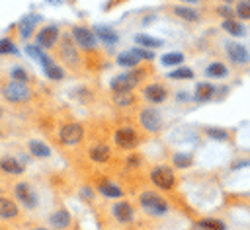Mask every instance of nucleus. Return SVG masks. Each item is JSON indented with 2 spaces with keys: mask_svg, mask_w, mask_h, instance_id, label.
Listing matches in <instances>:
<instances>
[{
  "mask_svg": "<svg viewBox=\"0 0 250 230\" xmlns=\"http://www.w3.org/2000/svg\"><path fill=\"white\" fill-rule=\"evenodd\" d=\"M2 96H4L6 101L20 105V103H27V101L31 99L33 92H31V88L27 86V82L8 80V82H4V86H2Z\"/></svg>",
  "mask_w": 250,
  "mask_h": 230,
  "instance_id": "f257e3e1",
  "label": "nucleus"
},
{
  "mask_svg": "<svg viewBox=\"0 0 250 230\" xmlns=\"http://www.w3.org/2000/svg\"><path fill=\"white\" fill-rule=\"evenodd\" d=\"M139 203H141V209L150 216H162L170 211L168 201L156 191H143L139 195Z\"/></svg>",
  "mask_w": 250,
  "mask_h": 230,
  "instance_id": "f03ea898",
  "label": "nucleus"
},
{
  "mask_svg": "<svg viewBox=\"0 0 250 230\" xmlns=\"http://www.w3.org/2000/svg\"><path fill=\"white\" fill-rule=\"evenodd\" d=\"M143 78H145V72L139 70V68H133L129 72H123V74L115 76L111 80L109 88H111V92H131L137 84L143 82Z\"/></svg>",
  "mask_w": 250,
  "mask_h": 230,
  "instance_id": "7ed1b4c3",
  "label": "nucleus"
},
{
  "mask_svg": "<svg viewBox=\"0 0 250 230\" xmlns=\"http://www.w3.org/2000/svg\"><path fill=\"white\" fill-rule=\"evenodd\" d=\"M148 179L152 181V185H156L158 189H164V191H170L176 185V175H174L172 168H168V166L152 168L148 173Z\"/></svg>",
  "mask_w": 250,
  "mask_h": 230,
  "instance_id": "20e7f679",
  "label": "nucleus"
},
{
  "mask_svg": "<svg viewBox=\"0 0 250 230\" xmlns=\"http://www.w3.org/2000/svg\"><path fill=\"white\" fill-rule=\"evenodd\" d=\"M59 55H61V58H62L66 64L76 66V62H78V45H76V41H74V37H72L70 33H64V35L61 37Z\"/></svg>",
  "mask_w": 250,
  "mask_h": 230,
  "instance_id": "39448f33",
  "label": "nucleus"
},
{
  "mask_svg": "<svg viewBox=\"0 0 250 230\" xmlns=\"http://www.w3.org/2000/svg\"><path fill=\"white\" fill-rule=\"evenodd\" d=\"M82 138H84V127L80 123H64L59 129V140L66 146H74L82 142Z\"/></svg>",
  "mask_w": 250,
  "mask_h": 230,
  "instance_id": "423d86ee",
  "label": "nucleus"
},
{
  "mask_svg": "<svg viewBox=\"0 0 250 230\" xmlns=\"http://www.w3.org/2000/svg\"><path fill=\"white\" fill-rule=\"evenodd\" d=\"M113 142L123 150H131L139 144V134L133 127H117L113 133Z\"/></svg>",
  "mask_w": 250,
  "mask_h": 230,
  "instance_id": "0eeeda50",
  "label": "nucleus"
},
{
  "mask_svg": "<svg viewBox=\"0 0 250 230\" xmlns=\"http://www.w3.org/2000/svg\"><path fill=\"white\" fill-rule=\"evenodd\" d=\"M70 35L74 37L76 45L82 47L84 51H92V49H96V45H98V37H96L94 31H92L90 27H86V25H74Z\"/></svg>",
  "mask_w": 250,
  "mask_h": 230,
  "instance_id": "6e6552de",
  "label": "nucleus"
},
{
  "mask_svg": "<svg viewBox=\"0 0 250 230\" xmlns=\"http://www.w3.org/2000/svg\"><path fill=\"white\" fill-rule=\"evenodd\" d=\"M139 121H141V125H143V129L148 131V133H158V131L162 129V115H160L154 107H145V109H141Z\"/></svg>",
  "mask_w": 250,
  "mask_h": 230,
  "instance_id": "1a4fd4ad",
  "label": "nucleus"
},
{
  "mask_svg": "<svg viewBox=\"0 0 250 230\" xmlns=\"http://www.w3.org/2000/svg\"><path fill=\"white\" fill-rule=\"evenodd\" d=\"M14 195L16 199L25 207V209H35L37 207V195L33 191V187L27 181H20L14 185Z\"/></svg>",
  "mask_w": 250,
  "mask_h": 230,
  "instance_id": "9d476101",
  "label": "nucleus"
},
{
  "mask_svg": "<svg viewBox=\"0 0 250 230\" xmlns=\"http://www.w3.org/2000/svg\"><path fill=\"white\" fill-rule=\"evenodd\" d=\"M37 45L39 47H43V49H51L59 39H61V31H59V27L55 25V23H51V25H45L43 29H39V33H37Z\"/></svg>",
  "mask_w": 250,
  "mask_h": 230,
  "instance_id": "9b49d317",
  "label": "nucleus"
},
{
  "mask_svg": "<svg viewBox=\"0 0 250 230\" xmlns=\"http://www.w3.org/2000/svg\"><path fill=\"white\" fill-rule=\"evenodd\" d=\"M227 57H229L230 62H234V64H246V62L250 60L248 49H246L244 45H240V43H234V41L227 45Z\"/></svg>",
  "mask_w": 250,
  "mask_h": 230,
  "instance_id": "f8f14e48",
  "label": "nucleus"
},
{
  "mask_svg": "<svg viewBox=\"0 0 250 230\" xmlns=\"http://www.w3.org/2000/svg\"><path fill=\"white\" fill-rule=\"evenodd\" d=\"M39 62L43 64V72H45V76H47L49 80H62V78H64V70H62L47 53L41 55Z\"/></svg>",
  "mask_w": 250,
  "mask_h": 230,
  "instance_id": "ddd939ff",
  "label": "nucleus"
},
{
  "mask_svg": "<svg viewBox=\"0 0 250 230\" xmlns=\"http://www.w3.org/2000/svg\"><path fill=\"white\" fill-rule=\"evenodd\" d=\"M111 212H113L115 220L121 222V224H129V222H133V218H135V211H133L131 203H127V201L115 203V205L111 207Z\"/></svg>",
  "mask_w": 250,
  "mask_h": 230,
  "instance_id": "4468645a",
  "label": "nucleus"
},
{
  "mask_svg": "<svg viewBox=\"0 0 250 230\" xmlns=\"http://www.w3.org/2000/svg\"><path fill=\"white\" fill-rule=\"evenodd\" d=\"M143 97H145V101H148V103H162V101L168 97V90H166L162 84H148V86L143 90Z\"/></svg>",
  "mask_w": 250,
  "mask_h": 230,
  "instance_id": "2eb2a0df",
  "label": "nucleus"
},
{
  "mask_svg": "<svg viewBox=\"0 0 250 230\" xmlns=\"http://www.w3.org/2000/svg\"><path fill=\"white\" fill-rule=\"evenodd\" d=\"M0 172L6 175H21L25 172V166L14 156H4L0 158Z\"/></svg>",
  "mask_w": 250,
  "mask_h": 230,
  "instance_id": "dca6fc26",
  "label": "nucleus"
},
{
  "mask_svg": "<svg viewBox=\"0 0 250 230\" xmlns=\"http://www.w3.org/2000/svg\"><path fill=\"white\" fill-rule=\"evenodd\" d=\"M20 205L8 197L0 195V220H14L20 216Z\"/></svg>",
  "mask_w": 250,
  "mask_h": 230,
  "instance_id": "f3484780",
  "label": "nucleus"
},
{
  "mask_svg": "<svg viewBox=\"0 0 250 230\" xmlns=\"http://www.w3.org/2000/svg\"><path fill=\"white\" fill-rule=\"evenodd\" d=\"M88 158H90L92 162H96V164H104V162H107V160L111 158V150H109L107 144L98 142V144H92V146L88 148Z\"/></svg>",
  "mask_w": 250,
  "mask_h": 230,
  "instance_id": "a211bd4d",
  "label": "nucleus"
},
{
  "mask_svg": "<svg viewBox=\"0 0 250 230\" xmlns=\"http://www.w3.org/2000/svg\"><path fill=\"white\" fill-rule=\"evenodd\" d=\"M49 224L53 228H57V230H64V228H68L72 224V216H70V212L66 209H57L49 216Z\"/></svg>",
  "mask_w": 250,
  "mask_h": 230,
  "instance_id": "6ab92c4d",
  "label": "nucleus"
},
{
  "mask_svg": "<svg viewBox=\"0 0 250 230\" xmlns=\"http://www.w3.org/2000/svg\"><path fill=\"white\" fill-rule=\"evenodd\" d=\"M174 14H176L180 19L189 21V23L199 21V12L193 10L191 6H186V4H178V6H174Z\"/></svg>",
  "mask_w": 250,
  "mask_h": 230,
  "instance_id": "aec40b11",
  "label": "nucleus"
},
{
  "mask_svg": "<svg viewBox=\"0 0 250 230\" xmlns=\"http://www.w3.org/2000/svg\"><path fill=\"white\" fill-rule=\"evenodd\" d=\"M98 191L104 195V197H109V199H121L125 193L121 187H117L115 183H111L109 179H104L100 185H98Z\"/></svg>",
  "mask_w": 250,
  "mask_h": 230,
  "instance_id": "412c9836",
  "label": "nucleus"
},
{
  "mask_svg": "<svg viewBox=\"0 0 250 230\" xmlns=\"http://www.w3.org/2000/svg\"><path fill=\"white\" fill-rule=\"evenodd\" d=\"M92 31H94V35H96L98 39H102V41L107 43V45H115V43L119 41L117 33H115L113 29H109L107 25H96Z\"/></svg>",
  "mask_w": 250,
  "mask_h": 230,
  "instance_id": "4be33fe9",
  "label": "nucleus"
},
{
  "mask_svg": "<svg viewBox=\"0 0 250 230\" xmlns=\"http://www.w3.org/2000/svg\"><path fill=\"white\" fill-rule=\"evenodd\" d=\"M27 150L35 158H49L51 156V148L43 140H29L27 142Z\"/></svg>",
  "mask_w": 250,
  "mask_h": 230,
  "instance_id": "5701e85b",
  "label": "nucleus"
},
{
  "mask_svg": "<svg viewBox=\"0 0 250 230\" xmlns=\"http://www.w3.org/2000/svg\"><path fill=\"white\" fill-rule=\"evenodd\" d=\"M215 92H217V88H215L213 84H209V82H199V84L195 86V99H197V101H207V99H211V97L215 96Z\"/></svg>",
  "mask_w": 250,
  "mask_h": 230,
  "instance_id": "b1692460",
  "label": "nucleus"
},
{
  "mask_svg": "<svg viewBox=\"0 0 250 230\" xmlns=\"http://www.w3.org/2000/svg\"><path fill=\"white\" fill-rule=\"evenodd\" d=\"M117 64L123 66V68H137L141 64V58L133 51H125V53L117 55Z\"/></svg>",
  "mask_w": 250,
  "mask_h": 230,
  "instance_id": "393cba45",
  "label": "nucleus"
},
{
  "mask_svg": "<svg viewBox=\"0 0 250 230\" xmlns=\"http://www.w3.org/2000/svg\"><path fill=\"white\" fill-rule=\"evenodd\" d=\"M221 27H223L229 35H232V37H242V35H244V27H242V23L236 21L234 18H227V19H223Z\"/></svg>",
  "mask_w": 250,
  "mask_h": 230,
  "instance_id": "a878e982",
  "label": "nucleus"
},
{
  "mask_svg": "<svg viewBox=\"0 0 250 230\" xmlns=\"http://www.w3.org/2000/svg\"><path fill=\"white\" fill-rule=\"evenodd\" d=\"M111 101L117 107H131L135 103V94H133V90L131 92H113Z\"/></svg>",
  "mask_w": 250,
  "mask_h": 230,
  "instance_id": "bb28decb",
  "label": "nucleus"
},
{
  "mask_svg": "<svg viewBox=\"0 0 250 230\" xmlns=\"http://www.w3.org/2000/svg\"><path fill=\"white\" fill-rule=\"evenodd\" d=\"M205 74L207 76H211V78H225L227 74H229V68H227V64L225 62H211L207 68H205Z\"/></svg>",
  "mask_w": 250,
  "mask_h": 230,
  "instance_id": "cd10ccee",
  "label": "nucleus"
},
{
  "mask_svg": "<svg viewBox=\"0 0 250 230\" xmlns=\"http://www.w3.org/2000/svg\"><path fill=\"white\" fill-rule=\"evenodd\" d=\"M199 230H227V224L219 218H201L197 222Z\"/></svg>",
  "mask_w": 250,
  "mask_h": 230,
  "instance_id": "c85d7f7f",
  "label": "nucleus"
},
{
  "mask_svg": "<svg viewBox=\"0 0 250 230\" xmlns=\"http://www.w3.org/2000/svg\"><path fill=\"white\" fill-rule=\"evenodd\" d=\"M135 41H137V45H139V47H145V49H156V47H160V45H162V41H160V39L150 37V35H145V33L135 35Z\"/></svg>",
  "mask_w": 250,
  "mask_h": 230,
  "instance_id": "c756f323",
  "label": "nucleus"
},
{
  "mask_svg": "<svg viewBox=\"0 0 250 230\" xmlns=\"http://www.w3.org/2000/svg\"><path fill=\"white\" fill-rule=\"evenodd\" d=\"M18 29H20L21 39H29L31 33H33V29H35V18H23L20 21V27Z\"/></svg>",
  "mask_w": 250,
  "mask_h": 230,
  "instance_id": "7c9ffc66",
  "label": "nucleus"
},
{
  "mask_svg": "<svg viewBox=\"0 0 250 230\" xmlns=\"http://www.w3.org/2000/svg\"><path fill=\"white\" fill-rule=\"evenodd\" d=\"M160 62L164 64V66H176V64H182L184 62V53H166V55H162V58H160Z\"/></svg>",
  "mask_w": 250,
  "mask_h": 230,
  "instance_id": "2f4dec72",
  "label": "nucleus"
},
{
  "mask_svg": "<svg viewBox=\"0 0 250 230\" xmlns=\"http://www.w3.org/2000/svg\"><path fill=\"white\" fill-rule=\"evenodd\" d=\"M168 78H172V80H189V78H193V70L188 68V66H180V68L172 70L168 74Z\"/></svg>",
  "mask_w": 250,
  "mask_h": 230,
  "instance_id": "473e14b6",
  "label": "nucleus"
},
{
  "mask_svg": "<svg viewBox=\"0 0 250 230\" xmlns=\"http://www.w3.org/2000/svg\"><path fill=\"white\" fill-rule=\"evenodd\" d=\"M234 14L238 19H250V0H242L234 6Z\"/></svg>",
  "mask_w": 250,
  "mask_h": 230,
  "instance_id": "72a5a7b5",
  "label": "nucleus"
},
{
  "mask_svg": "<svg viewBox=\"0 0 250 230\" xmlns=\"http://www.w3.org/2000/svg\"><path fill=\"white\" fill-rule=\"evenodd\" d=\"M18 47L14 45V41L10 37H2L0 39V55H16Z\"/></svg>",
  "mask_w": 250,
  "mask_h": 230,
  "instance_id": "f704fd0d",
  "label": "nucleus"
},
{
  "mask_svg": "<svg viewBox=\"0 0 250 230\" xmlns=\"http://www.w3.org/2000/svg\"><path fill=\"white\" fill-rule=\"evenodd\" d=\"M10 80L29 82V74H27L25 68H21V66H12V68H10Z\"/></svg>",
  "mask_w": 250,
  "mask_h": 230,
  "instance_id": "c9c22d12",
  "label": "nucleus"
},
{
  "mask_svg": "<svg viewBox=\"0 0 250 230\" xmlns=\"http://www.w3.org/2000/svg\"><path fill=\"white\" fill-rule=\"evenodd\" d=\"M172 162H174L176 168H188V166L191 164V158H189L188 154H174Z\"/></svg>",
  "mask_w": 250,
  "mask_h": 230,
  "instance_id": "e433bc0d",
  "label": "nucleus"
},
{
  "mask_svg": "<svg viewBox=\"0 0 250 230\" xmlns=\"http://www.w3.org/2000/svg\"><path fill=\"white\" fill-rule=\"evenodd\" d=\"M141 60H152L154 58V53H150V49H145V47H135V49H131Z\"/></svg>",
  "mask_w": 250,
  "mask_h": 230,
  "instance_id": "4c0bfd02",
  "label": "nucleus"
},
{
  "mask_svg": "<svg viewBox=\"0 0 250 230\" xmlns=\"http://www.w3.org/2000/svg\"><path fill=\"white\" fill-rule=\"evenodd\" d=\"M207 136H211L215 140H227L229 138L227 131H223V129H207Z\"/></svg>",
  "mask_w": 250,
  "mask_h": 230,
  "instance_id": "58836bf2",
  "label": "nucleus"
},
{
  "mask_svg": "<svg viewBox=\"0 0 250 230\" xmlns=\"http://www.w3.org/2000/svg\"><path fill=\"white\" fill-rule=\"evenodd\" d=\"M25 51H27V55H29L31 58H35V60H39V58H41V55H43V53L39 51V47H37V45H27V47H25Z\"/></svg>",
  "mask_w": 250,
  "mask_h": 230,
  "instance_id": "ea45409f",
  "label": "nucleus"
},
{
  "mask_svg": "<svg viewBox=\"0 0 250 230\" xmlns=\"http://www.w3.org/2000/svg\"><path fill=\"white\" fill-rule=\"evenodd\" d=\"M217 14H221L225 19H227V18H234V10H232L230 6H221V8H217Z\"/></svg>",
  "mask_w": 250,
  "mask_h": 230,
  "instance_id": "a19ab883",
  "label": "nucleus"
},
{
  "mask_svg": "<svg viewBox=\"0 0 250 230\" xmlns=\"http://www.w3.org/2000/svg\"><path fill=\"white\" fill-rule=\"evenodd\" d=\"M244 166H250V160H240L238 164H232V170H238V168H244Z\"/></svg>",
  "mask_w": 250,
  "mask_h": 230,
  "instance_id": "79ce46f5",
  "label": "nucleus"
},
{
  "mask_svg": "<svg viewBox=\"0 0 250 230\" xmlns=\"http://www.w3.org/2000/svg\"><path fill=\"white\" fill-rule=\"evenodd\" d=\"M127 162H129V166H139V164H141V158H139V156H131Z\"/></svg>",
  "mask_w": 250,
  "mask_h": 230,
  "instance_id": "37998d69",
  "label": "nucleus"
},
{
  "mask_svg": "<svg viewBox=\"0 0 250 230\" xmlns=\"http://www.w3.org/2000/svg\"><path fill=\"white\" fill-rule=\"evenodd\" d=\"M47 2H49V4H53V6H57V4H62L64 0H47Z\"/></svg>",
  "mask_w": 250,
  "mask_h": 230,
  "instance_id": "c03bdc74",
  "label": "nucleus"
},
{
  "mask_svg": "<svg viewBox=\"0 0 250 230\" xmlns=\"http://www.w3.org/2000/svg\"><path fill=\"white\" fill-rule=\"evenodd\" d=\"M184 2H188V4H197L199 0H184Z\"/></svg>",
  "mask_w": 250,
  "mask_h": 230,
  "instance_id": "a18cd8bd",
  "label": "nucleus"
},
{
  "mask_svg": "<svg viewBox=\"0 0 250 230\" xmlns=\"http://www.w3.org/2000/svg\"><path fill=\"white\" fill-rule=\"evenodd\" d=\"M33 230H49V228H33Z\"/></svg>",
  "mask_w": 250,
  "mask_h": 230,
  "instance_id": "49530a36",
  "label": "nucleus"
},
{
  "mask_svg": "<svg viewBox=\"0 0 250 230\" xmlns=\"http://www.w3.org/2000/svg\"><path fill=\"white\" fill-rule=\"evenodd\" d=\"M2 113H4V111H2V107H0V117H2Z\"/></svg>",
  "mask_w": 250,
  "mask_h": 230,
  "instance_id": "de8ad7c7",
  "label": "nucleus"
},
{
  "mask_svg": "<svg viewBox=\"0 0 250 230\" xmlns=\"http://www.w3.org/2000/svg\"><path fill=\"white\" fill-rule=\"evenodd\" d=\"M0 230H6V228H2V226H0Z\"/></svg>",
  "mask_w": 250,
  "mask_h": 230,
  "instance_id": "09e8293b",
  "label": "nucleus"
},
{
  "mask_svg": "<svg viewBox=\"0 0 250 230\" xmlns=\"http://www.w3.org/2000/svg\"><path fill=\"white\" fill-rule=\"evenodd\" d=\"M227 2H230V0H227Z\"/></svg>",
  "mask_w": 250,
  "mask_h": 230,
  "instance_id": "8fccbe9b",
  "label": "nucleus"
}]
</instances>
